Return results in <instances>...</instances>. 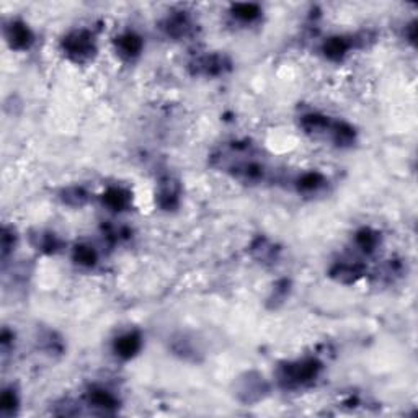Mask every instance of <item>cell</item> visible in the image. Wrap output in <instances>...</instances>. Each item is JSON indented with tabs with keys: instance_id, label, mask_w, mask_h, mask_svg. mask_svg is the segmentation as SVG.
Returning a JSON list of instances; mask_svg holds the SVG:
<instances>
[{
	"instance_id": "7",
	"label": "cell",
	"mask_w": 418,
	"mask_h": 418,
	"mask_svg": "<svg viewBox=\"0 0 418 418\" xmlns=\"http://www.w3.org/2000/svg\"><path fill=\"white\" fill-rule=\"evenodd\" d=\"M325 51H327V54L332 56V57H340L346 51V44H345L343 39L335 38V39H332V41H329L325 44Z\"/></svg>"
},
{
	"instance_id": "4",
	"label": "cell",
	"mask_w": 418,
	"mask_h": 418,
	"mask_svg": "<svg viewBox=\"0 0 418 418\" xmlns=\"http://www.w3.org/2000/svg\"><path fill=\"white\" fill-rule=\"evenodd\" d=\"M107 199V204L111 206L113 209H121L124 204H126V194H124L121 189H110L104 196Z\"/></svg>"
},
{
	"instance_id": "2",
	"label": "cell",
	"mask_w": 418,
	"mask_h": 418,
	"mask_svg": "<svg viewBox=\"0 0 418 418\" xmlns=\"http://www.w3.org/2000/svg\"><path fill=\"white\" fill-rule=\"evenodd\" d=\"M67 49L72 54H85L88 49H90V41H88V36L80 33V35H75L67 39Z\"/></svg>"
},
{
	"instance_id": "6",
	"label": "cell",
	"mask_w": 418,
	"mask_h": 418,
	"mask_svg": "<svg viewBox=\"0 0 418 418\" xmlns=\"http://www.w3.org/2000/svg\"><path fill=\"white\" fill-rule=\"evenodd\" d=\"M121 49L126 52V54H136V52L141 49L139 38L134 35H128V36L121 38Z\"/></svg>"
},
{
	"instance_id": "10",
	"label": "cell",
	"mask_w": 418,
	"mask_h": 418,
	"mask_svg": "<svg viewBox=\"0 0 418 418\" xmlns=\"http://www.w3.org/2000/svg\"><path fill=\"white\" fill-rule=\"evenodd\" d=\"M257 15V9L253 5H239L237 7V17L242 18H253Z\"/></svg>"
},
{
	"instance_id": "3",
	"label": "cell",
	"mask_w": 418,
	"mask_h": 418,
	"mask_svg": "<svg viewBox=\"0 0 418 418\" xmlns=\"http://www.w3.org/2000/svg\"><path fill=\"white\" fill-rule=\"evenodd\" d=\"M30 31L26 26L23 25H12L10 28V39H12V44L18 46V48H23L30 43Z\"/></svg>"
},
{
	"instance_id": "5",
	"label": "cell",
	"mask_w": 418,
	"mask_h": 418,
	"mask_svg": "<svg viewBox=\"0 0 418 418\" xmlns=\"http://www.w3.org/2000/svg\"><path fill=\"white\" fill-rule=\"evenodd\" d=\"M91 402H93L96 407L108 408V407H113L115 405V398L111 394H108L107 390H95L93 394H91Z\"/></svg>"
},
{
	"instance_id": "8",
	"label": "cell",
	"mask_w": 418,
	"mask_h": 418,
	"mask_svg": "<svg viewBox=\"0 0 418 418\" xmlns=\"http://www.w3.org/2000/svg\"><path fill=\"white\" fill-rule=\"evenodd\" d=\"M77 260L83 265H91L95 261V252L88 247H80L77 250Z\"/></svg>"
},
{
	"instance_id": "1",
	"label": "cell",
	"mask_w": 418,
	"mask_h": 418,
	"mask_svg": "<svg viewBox=\"0 0 418 418\" xmlns=\"http://www.w3.org/2000/svg\"><path fill=\"white\" fill-rule=\"evenodd\" d=\"M139 348V337L136 335H126L118 340L116 343V351L120 353L121 356H131L134 355Z\"/></svg>"
},
{
	"instance_id": "9",
	"label": "cell",
	"mask_w": 418,
	"mask_h": 418,
	"mask_svg": "<svg viewBox=\"0 0 418 418\" xmlns=\"http://www.w3.org/2000/svg\"><path fill=\"white\" fill-rule=\"evenodd\" d=\"M320 176L317 173H309V175H305L302 180H300V188H304V189H314V188H317L319 186V183H320Z\"/></svg>"
}]
</instances>
